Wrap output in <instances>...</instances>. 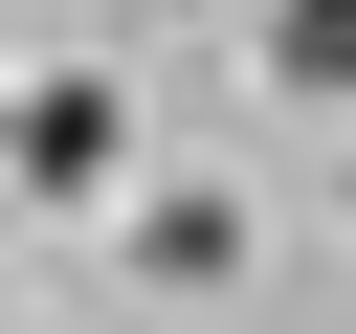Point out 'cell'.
<instances>
[{
  "label": "cell",
  "mask_w": 356,
  "mask_h": 334,
  "mask_svg": "<svg viewBox=\"0 0 356 334\" xmlns=\"http://www.w3.org/2000/svg\"><path fill=\"white\" fill-rule=\"evenodd\" d=\"M0 156H22L44 200H89V178H111V89H22V134H0Z\"/></svg>",
  "instance_id": "cell-1"
},
{
  "label": "cell",
  "mask_w": 356,
  "mask_h": 334,
  "mask_svg": "<svg viewBox=\"0 0 356 334\" xmlns=\"http://www.w3.org/2000/svg\"><path fill=\"white\" fill-rule=\"evenodd\" d=\"M267 67H289V89L334 111V89H356V0H289V22H267Z\"/></svg>",
  "instance_id": "cell-2"
}]
</instances>
